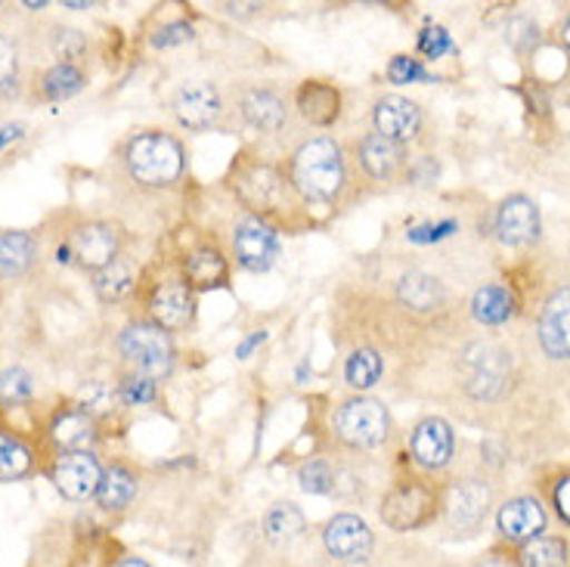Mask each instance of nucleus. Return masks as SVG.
<instances>
[{
    "mask_svg": "<svg viewBox=\"0 0 570 567\" xmlns=\"http://www.w3.org/2000/svg\"><path fill=\"white\" fill-rule=\"evenodd\" d=\"M568 567H570V565H568Z\"/></svg>",
    "mask_w": 570,
    "mask_h": 567,
    "instance_id": "obj_57",
    "label": "nucleus"
},
{
    "mask_svg": "<svg viewBox=\"0 0 570 567\" xmlns=\"http://www.w3.org/2000/svg\"><path fill=\"white\" fill-rule=\"evenodd\" d=\"M540 208L528 196H509L497 208V236L502 245L512 248H528L540 239Z\"/></svg>",
    "mask_w": 570,
    "mask_h": 567,
    "instance_id": "obj_24",
    "label": "nucleus"
},
{
    "mask_svg": "<svg viewBox=\"0 0 570 567\" xmlns=\"http://www.w3.org/2000/svg\"><path fill=\"white\" fill-rule=\"evenodd\" d=\"M505 41L512 43L518 53H528L537 47L540 41V29H537V22L528 19V16H518L509 22V29H505Z\"/></svg>",
    "mask_w": 570,
    "mask_h": 567,
    "instance_id": "obj_43",
    "label": "nucleus"
},
{
    "mask_svg": "<svg viewBox=\"0 0 570 567\" xmlns=\"http://www.w3.org/2000/svg\"><path fill=\"white\" fill-rule=\"evenodd\" d=\"M540 344L552 360H570V285L542 304Z\"/></svg>",
    "mask_w": 570,
    "mask_h": 567,
    "instance_id": "obj_28",
    "label": "nucleus"
},
{
    "mask_svg": "<svg viewBox=\"0 0 570 567\" xmlns=\"http://www.w3.org/2000/svg\"><path fill=\"white\" fill-rule=\"evenodd\" d=\"M87 71L75 62H50L43 66L35 81H31V94L38 102H66L71 97H78L87 87Z\"/></svg>",
    "mask_w": 570,
    "mask_h": 567,
    "instance_id": "obj_29",
    "label": "nucleus"
},
{
    "mask_svg": "<svg viewBox=\"0 0 570 567\" xmlns=\"http://www.w3.org/2000/svg\"><path fill=\"white\" fill-rule=\"evenodd\" d=\"M307 537V515L292 499H276L261 515V539L273 553H288L298 539Z\"/></svg>",
    "mask_w": 570,
    "mask_h": 567,
    "instance_id": "obj_25",
    "label": "nucleus"
},
{
    "mask_svg": "<svg viewBox=\"0 0 570 567\" xmlns=\"http://www.w3.org/2000/svg\"><path fill=\"white\" fill-rule=\"evenodd\" d=\"M372 130L382 134L387 140H394L397 146H415L422 140L425 130V113L422 106L413 102L410 97L400 94H385L372 102Z\"/></svg>",
    "mask_w": 570,
    "mask_h": 567,
    "instance_id": "obj_18",
    "label": "nucleus"
},
{
    "mask_svg": "<svg viewBox=\"0 0 570 567\" xmlns=\"http://www.w3.org/2000/svg\"><path fill=\"white\" fill-rule=\"evenodd\" d=\"M115 391H118V400L125 410H137V407H153L161 400V388L153 379L146 375H137V372H121L118 382H115Z\"/></svg>",
    "mask_w": 570,
    "mask_h": 567,
    "instance_id": "obj_39",
    "label": "nucleus"
},
{
    "mask_svg": "<svg viewBox=\"0 0 570 567\" xmlns=\"http://www.w3.org/2000/svg\"><path fill=\"white\" fill-rule=\"evenodd\" d=\"M561 41H564V47L570 50V13L564 16V22H561Z\"/></svg>",
    "mask_w": 570,
    "mask_h": 567,
    "instance_id": "obj_50",
    "label": "nucleus"
},
{
    "mask_svg": "<svg viewBox=\"0 0 570 567\" xmlns=\"http://www.w3.org/2000/svg\"><path fill=\"white\" fill-rule=\"evenodd\" d=\"M47 47L50 53L57 57V62H81V59L90 53V38L87 31L71 29V26H50V35H47Z\"/></svg>",
    "mask_w": 570,
    "mask_h": 567,
    "instance_id": "obj_38",
    "label": "nucleus"
},
{
    "mask_svg": "<svg viewBox=\"0 0 570 567\" xmlns=\"http://www.w3.org/2000/svg\"><path fill=\"white\" fill-rule=\"evenodd\" d=\"M0 422H3V410H0Z\"/></svg>",
    "mask_w": 570,
    "mask_h": 567,
    "instance_id": "obj_53",
    "label": "nucleus"
},
{
    "mask_svg": "<svg viewBox=\"0 0 570 567\" xmlns=\"http://www.w3.org/2000/svg\"><path fill=\"white\" fill-rule=\"evenodd\" d=\"M0 289H3V280H0Z\"/></svg>",
    "mask_w": 570,
    "mask_h": 567,
    "instance_id": "obj_54",
    "label": "nucleus"
},
{
    "mask_svg": "<svg viewBox=\"0 0 570 567\" xmlns=\"http://www.w3.org/2000/svg\"><path fill=\"white\" fill-rule=\"evenodd\" d=\"M568 549H570V539H568Z\"/></svg>",
    "mask_w": 570,
    "mask_h": 567,
    "instance_id": "obj_55",
    "label": "nucleus"
},
{
    "mask_svg": "<svg viewBox=\"0 0 570 567\" xmlns=\"http://www.w3.org/2000/svg\"><path fill=\"white\" fill-rule=\"evenodd\" d=\"M335 475L338 466L326 456H311L298 466V487L311 497H335Z\"/></svg>",
    "mask_w": 570,
    "mask_h": 567,
    "instance_id": "obj_37",
    "label": "nucleus"
},
{
    "mask_svg": "<svg viewBox=\"0 0 570 567\" xmlns=\"http://www.w3.org/2000/svg\"><path fill=\"white\" fill-rule=\"evenodd\" d=\"M224 189L233 199L239 202L245 214H252L257 221L271 224L279 233L288 229L311 227V208L298 199V193L288 184L283 162L264 156L257 146H243L233 162H229L227 174H224Z\"/></svg>",
    "mask_w": 570,
    "mask_h": 567,
    "instance_id": "obj_2",
    "label": "nucleus"
},
{
    "mask_svg": "<svg viewBox=\"0 0 570 567\" xmlns=\"http://www.w3.org/2000/svg\"><path fill=\"white\" fill-rule=\"evenodd\" d=\"M478 567H514V561L509 555H499V553H490L487 558L478 561Z\"/></svg>",
    "mask_w": 570,
    "mask_h": 567,
    "instance_id": "obj_49",
    "label": "nucleus"
},
{
    "mask_svg": "<svg viewBox=\"0 0 570 567\" xmlns=\"http://www.w3.org/2000/svg\"><path fill=\"white\" fill-rule=\"evenodd\" d=\"M142 273L140 267H134V261L128 257V252L118 257L115 264H109L100 273H94L90 276V289H94V295L100 304L106 307H115V304H125L128 299L137 295V289H140Z\"/></svg>",
    "mask_w": 570,
    "mask_h": 567,
    "instance_id": "obj_30",
    "label": "nucleus"
},
{
    "mask_svg": "<svg viewBox=\"0 0 570 567\" xmlns=\"http://www.w3.org/2000/svg\"><path fill=\"white\" fill-rule=\"evenodd\" d=\"M288 184L307 208H335L354 193V165L344 149L328 134L304 137L283 162Z\"/></svg>",
    "mask_w": 570,
    "mask_h": 567,
    "instance_id": "obj_3",
    "label": "nucleus"
},
{
    "mask_svg": "<svg viewBox=\"0 0 570 567\" xmlns=\"http://www.w3.org/2000/svg\"><path fill=\"white\" fill-rule=\"evenodd\" d=\"M22 53L19 41L0 31V100H19L22 97Z\"/></svg>",
    "mask_w": 570,
    "mask_h": 567,
    "instance_id": "obj_36",
    "label": "nucleus"
},
{
    "mask_svg": "<svg viewBox=\"0 0 570 567\" xmlns=\"http://www.w3.org/2000/svg\"><path fill=\"white\" fill-rule=\"evenodd\" d=\"M292 109L298 115L304 125L311 128L328 130L342 121L344 113V94L342 87L323 81V78H307L295 87V97H292Z\"/></svg>",
    "mask_w": 570,
    "mask_h": 567,
    "instance_id": "obj_20",
    "label": "nucleus"
},
{
    "mask_svg": "<svg viewBox=\"0 0 570 567\" xmlns=\"http://www.w3.org/2000/svg\"><path fill=\"white\" fill-rule=\"evenodd\" d=\"M443 487L428 475L403 471L394 478L382 499H379V518L394 534H413L441 521Z\"/></svg>",
    "mask_w": 570,
    "mask_h": 567,
    "instance_id": "obj_6",
    "label": "nucleus"
},
{
    "mask_svg": "<svg viewBox=\"0 0 570 567\" xmlns=\"http://www.w3.org/2000/svg\"><path fill=\"white\" fill-rule=\"evenodd\" d=\"M394 295H397L400 307L413 316H438L450 304L446 285L425 270H406L394 285Z\"/></svg>",
    "mask_w": 570,
    "mask_h": 567,
    "instance_id": "obj_23",
    "label": "nucleus"
},
{
    "mask_svg": "<svg viewBox=\"0 0 570 567\" xmlns=\"http://www.w3.org/2000/svg\"><path fill=\"white\" fill-rule=\"evenodd\" d=\"M332 434L354 453H372V450H382L391 440L394 419H391L385 400L354 394V398L342 400L332 412Z\"/></svg>",
    "mask_w": 570,
    "mask_h": 567,
    "instance_id": "obj_8",
    "label": "nucleus"
},
{
    "mask_svg": "<svg viewBox=\"0 0 570 567\" xmlns=\"http://www.w3.org/2000/svg\"><path fill=\"white\" fill-rule=\"evenodd\" d=\"M102 471L106 466L97 453H50L41 475L66 502H87L97 497Z\"/></svg>",
    "mask_w": 570,
    "mask_h": 567,
    "instance_id": "obj_14",
    "label": "nucleus"
},
{
    "mask_svg": "<svg viewBox=\"0 0 570 567\" xmlns=\"http://www.w3.org/2000/svg\"><path fill=\"white\" fill-rule=\"evenodd\" d=\"M415 50H419V53H422L425 59H431V62H434V59L453 53V50H456V43H453V38L446 35V29H441V26H428V29L419 31Z\"/></svg>",
    "mask_w": 570,
    "mask_h": 567,
    "instance_id": "obj_42",
    "label": "nucleus"
},
{
    "mask_svg": "<svg viewBox=\"0 0 570 567\" xmlns=\"http://www.w3.org/2000/svg\"><path fill=\"white\" fill-rule=\"evenodd\" d=\"M137 299L142 304V320L156 323L168 335L193 332L199 320V295L184 283V276L174 267V257L168 261V270L161 273H142Z\"/></svg>",
    "mask_w": 570,
    "mask_h": 567,
    "instance_id": "obj_5",
    "label": "nucleus"
},
{
    "mask_svg": "<svg viewBox=\"0 0 570 567\" xmlns=\"http://www.w3.org/2000/svg\"><path fill=\"white\" fill-rule=\"evenodd\" d=\"M224 10L229 16H255L257 10H264L261 3H224Z\"/></svg>",
    "mask_w": 570,
    "mask_h": 567,
    "instance_id": "obj_48",
    "label": "nucleus"
},
{
    "mask_svg": "<svg viewBox=\"0 0 570 567\" xmlns=\"http://www.w3.org/2000/svg\"><path fill=\"white\" fill-rule=\"evenodd\" d=\"M47 456L41 438H29L0 422V483H19L41 475Z\"/></svg>",
    "mask_w": 570,
    "mask_h": 567,
    "instance_id": "obj_19",
    "label": "nucleus"
},
{
    "mask_svg": "<svg viewBox=\"0 0 570 567\" xmlns=\"http://www.w3.org/2000/svg\"><path fill=\"white\" fill-rule=\"evenodd\" d=\"M109 567H153L142 555H134V553H121L118 558L109 561Z\"/></svg>",
    "mask_w": 570,
    "mask_h": 567,
    "instance_id": "obj_47",
    "label": "nucleus"
},
{
    "mask_svg": "<svg viewBox=\"0 0 570 567\" xmlns=\"http://www.w3.org/2000/svg\"><path fill=\"white\" fill-rule=\"evenodd\" d=\"M174 267L184 276V283L196 292H229L233 283V267H229L227 248L214 239L212 233H189L186 242L177 248L174 255Z\"/></svg>",
    "mask_w": 570,
    "mask_h": 567,
    "instance_id": "obj_9",
    "label": "nucleus"
},
{
    "mask_svg": "<svg viewBox=\"0 0 570 567\" xmlns=\"http://www.w3.org/2000/svg\"><path fill=\"white\" fill-rule=\"evenodd\" d=\"M75 400L85 407L97 422H100L102 428L109 426V422H115V416L125 410L121 407V400H118V391H115V384L109 382H100V379H90V382H85L81 388H78V394H75Z\"/></svg>",
    "mask_w": 570,
    "mask_h": 567,
    "instance_id": "obj_34",
    "label": "nucleus"
},
{
    "mask_svg": "<svg viewBox=\"0 0 570 567\" xmlns=\"http://www.w3.org/2000/svg\"><path fill=\"white\" fill-rule=\"evenodd\" d=\"M38 398V382L26 366L0 369V410H22Z\"/></svg>",
    "mask_w": 570,
    "mask_h": 567,
    "instance_id": "obj_35",
    "label": "nucleus"
},
{
    "mask_svg": "<svg viewBox=\"0 0 570 567\" xmlns=\"http://www.w3.org/2000/svg\"><path fill=\"white\" fill-rule=\"evenodd\" d=\"M385 375V360L375 348H354L351 354L344 356V384L356 391V394H366L375 384L382 382Z\"/></svg>",
    "mask_w": 570,
    "mask_h": 567,
    "instance_id": "obj_33",
    "label": "nucleus"
},
{
    "mask_svg": "<svg viewBox=\"0 0 570 567\" xmlns=\"http://www.w3.org/2000/svg\"><path fill=\"white\" fill-rule=\"evenodd\" d=\"M434 177H438V162L431 156H419L410 162V168L403 174V184H413V186H431L434 184Z\"/></svg>",
    "mask_w": 570,
    "mask_h": 567,
    "instance_id": "obj_45",
    "label": "nucleus"
},
{
    "mask_svg": "<svg viewBox=\"0 0 570 567\" xmlns=\"http://www.w3.org/2000/svg\"><path fill=\"white\" fill-rule=\"evenodd\" d=\"M514 567H568L570 565V549L568 539L558 537V534H542L533 537L521 546H514L512 553Z\"/></svg>",
    "mask_w": 570,
    "mask_h": 567,
    "instance_id": "obj_31",
    "label": "nucleus"
},
{
    "mask_svg": "<svg viewBox=\"0 0 570 567\" xmlns=\"http://www.w3.org/2000/svg\"><path fill=\"white\" fill-rule=\"evenodd\" d=\"M196 41V29H193V22H186V19H171V22H165V26H158L153 31V38L149 43L156 47V50H174V47H184V43Z\"/></svg>",
    "mask_w": 570,
    "mask_h": 567,
    "instance_id": "obj_41",
    "label": "nucleus"
},
{
    "mask_svg": "<svg viewBox=\"0 0 570 567\" xmlns=\"http://www.w3.org/2000/svg\"><path fill=\"white\" fill-rule=\"evenodd\" d=\"M328 567H332V565H328Z\"/></svg>",
    "mask_w": 570,
    "mask_h": 567,
    "instance_id": "obj_56",
    "label": "nucleus"
},
{
    "mask_svg": "<svg viewBox=\"0 0 570 567\" xmlns=\"http://www.w3.org/2000/svg\"><path fill=\"white\" fill-rule=\"evenodd\" d=\"M106 428L75 398L59 400L43 416L41 440L47 453H97Z\"/></svg>",
    "mask_w": 570,
    "mask_h": 567,
    "instance_id": "obj_10",
    "label": "nucleus"
},
{
    "mask_svg": "<svg viewBox=\"0 0 570 567\" xmlns=\"http://www.w3.org/2000/svg\"><path fill=\"white\" fill-rule=\"evenodd\" d=\"M174 121L189 134L220 130L227 121V100L214 81H184L171 97Z\"/></svg>",
    "mask_w": 570,
    "mask_h": 567,
    "instance_id": "obj_13",
    "label": "nucleus"
},
{
    "mask_svg": "<svg viewBox=\"0 0 570 567\" xmlns=\"http://www.w3.org/2000/svg\"><path fill=\"white\" fill-rule=\"evenodd\" d=\"M514 307H518L514 292L509 285L499 283L481 285L474 292V299H471V316L478 323H484V326H502V323H509L514 316Z\"/></svg>",
    "mask_w": 570,
    "mask_h": 567,
    "instance_id": "obj_32",
    "label": "nucleus"
},
{
    "mask_svg": "<svg viewBox=\"0 0 570 567\" xmlns=\"http://www.w3.org/2000/svg\"><path fill=\"white\" fill-rule=\"evenodd\" d=\"M267 567H295V565H292V561H285V558H279V561H271Z\"/></svg>",
    "mask_w": 570,
    "mask_h": 567,
    "instance_id": "obj_52",
    "label": "nucleus"
},
{
    "mask_svg": "<svg viewBox=\"0 0 570 567\" xmlns=\"http://www.w3.org/2000/svg\"><path fill=\"white\" fill-rule=\"evenodd\" d=\"M62 227L53 236V257L66 267H75L94 276L128 248V229L112 217H90V214H59Z\"/></svg>",
    "mask_w": 570,
    "mask_h": 567,
    "instance_id": "obj_4",
    "label": "nucleus"
},
{
    "mask_svg": "<svg viewBox=\"0 0 570 567\" xmlns=\"http://www.w3.org/2000/svg\"><path fill=\"white\" fill-rule=\"evenodd\" d=\"M279 229L257 221L252 214H245L243 221H236L233 236H229V261H236V267L245 273H267L279 261Z\"/></svg>",
    "mask_w": 570,
    "mask_h": 567,
    "instance_id": "obj_17",
    "label": "nucleus"
},
{
    "mask_svg": "<svg viewBox=\"0 0 570 567\" xmlns=\"http://www.w3.org/2000/svg\"><path fill=\"white\" fill-rule=\"evenodd\" d=\"M453 450H456V434H453V426L441 416L422 419L410 434V459L415 468H422L428 475L450 466Z\"/></svg>",
    "mask_w": 570,
    "mask_h": 567,
    "instance_id": "obj_21",
    "label": "nucleus"
},
{
    "mask_svg": "<svg viewBox=\"0 0 570 567\" xmlns=\"http://www.w3.org/2000/svg\"><path fill=\"white\" fill-rule=\"evenodd\" d=\"M112 184L128 202H165L189 184L184 140L161 128L128 134L112 153Z\"/></svg>",
    "mask_w": 570,
    "mask_h": 567,
    "instance_id": "obj_1",
    "label": "nucleus"
},
{
    "mask_svg": "<svg viewBox=\"0 0 570 567\" xmlns=\"http://www.w3.org/2000/svg\"><path fill=\"white\" fill-rule=\"evenodd\" d=\"M137 493H140V471H137V466H130L128 459H112L102 471L100 490H97L94 502L106 515H121V511L134 506Z\"/></svg>",
    "mask_w": 570,
    "mask_h": 567,
    "instance_id": "obj_27",
    "label": "nucleus"
},
{
    "mask_svg": "<svg viewBox=\"0 0 570 567\" xmlns=\"http://www.w3.org/2000/svg\"><path fill=\"white\" fill-rule=\"evenodd\" d=\"M387 81L391 85H415V81H438L431 71L425 69V59H415L410 53H397V57L387 62Z\"/></svg>",
    "mask_w": 570,
    "mask_h": 567,
    "instance_id": "obj_40",
    "label": "nucleus"
},
{
    "mask_svg": "<svg viewBox=\"0 0 570 567\" xmlns=\"http://www.w3.org/2000/svg\"><path fill=\"white\" fill-rule=\"evenodd\" d=\"M94 3H62V10H75V13H81V10H90Z\"/></svg>",
    "mask_w": 570,
    "mask_h": 567,
    "instance_id": "obj_51",
    "label": "nucleus"
},
{
    "mask_svg": "<svg viewBox=\"0 0 570 567\" xmlns=\"http://www.w3.org/2000/svg\"><path fill=\"white\" fill-rule=\"evenodd\" d=\"M549 527L546 509L537 497L505 499L497 511V534L505 546H521L533 537H542Z\"/></svg>",
    "mask_w": 570,
    "mask_h": 567,
    "instance_id": "obj_22",
    "label": "nucleus"
},
{
    "mask_svg": "<svg viewBox=\"0 0 570 567\" xmlns=\"http://www.w3.org/2000/svg\"><path fill=\"white\" fill-rule=\"evenodd\" d=\"M236 113L243 118L245 128H252L267 140L283 137L292 128V102L285 100V94L273 85H245L236 94Z\"/></svg>",
    "mask_w": 570,
    "mask_h": 567,
    "instance_id": "obj_15",
    "label": "nucleus"
},
{
    "mask_svg": "<svg viewBox=\"0 0 570 567\" xmlns=\"http://www.w3.org/2000/svg\"><path fill=\"white\" fill-rule=\"evenodd\" d=\"M41 261V236L31 229H0V280L19 283Z\"/></svg>",
    "mask_w": 570,
    "mask_h": 567,
    "instance_id": "obj_26",
    "label": "nucleus"
},
{
    "mask_svg": "<svg viewBox=\"0 0 570 567\" xmlns=\"http://www.w3.org/2000/svg\"><path fill=\"white\" fill-rule=\"evenodd\" d=\"M546 497L552 511L570 527V471H558L556 478L546 483Z\"/></svg>",
    "mask_w": 570,
    "mask_h": 567,
    "instance_id": "obj_44",
    "label": "nucleus"
},
{
    "mask_svg": "<svg viewBox=\"0 0 570 567\" xmlns=\"http://www.w3.org/2000/svg\"><path fill=\"white\" fill-rule=\"evenodd\" d=\"M410 162L413 158H410L406 146H397L375 130H366L363 137L351 143V165L370 184H397V180H403Z\"/></svg>",
    "mask_w": 570,
    "mask_h": 567,
    "instance_id": "obj_16",
    "label": "nucleus"
},
{
    "mask_svg": "<svg viewBox=\"0 0 570 567\" xmlns=\"http://www.w3.org/2000/svg\"><path fill=\"white\" fill-rule=\"evenodd\" d=\"M490 506H493L490 483L481 478H462V481L443 487L441 521L453 539L474 537L484 527Z\"/></svg>",
    "mask_w": 570,
    "mask_h": 567,
    "instance_id": "obj_12",
    "label": "nucleus"
},
{
    "mask_svg": "<svg viewBox=\"0 0 570 567\" xmlns=\"http://www.w3.org/2000/svg\"><path fill=\"white\" fill-rule=\"evenodd\" d=\"M456 229L453 221H446V224H438V227H422V229H410V239L413 242H434L443 239V236H450Z\"/></svg>",
    "mask_w": 570,
    "mask_h": 567,
    "instance_id": "obj_46",
    "label": "nucleus"
},
{
    "mask_svg": "<svg viewBox=\"0 0 570 567\" xmlns=\"http://www.w3.org/2000/svg\"><path fill=\"white\" fill-rule=\"evenodd\" d=\"M115 354L125 363L128 372L146 375L153 382H165L171 379L174 366H177V348H174V335L165 329H158L149 320H128L115 335Z\"/></svg>",
    "mask_w": 570,
    "mask_h": 567,
    "instance_id": "obj_7",
    "label": "nucleus"
},
{
    "mask_svg": "<svg viewBox=\"0 0 570 567\" xmlns=\"http://www.w3.org/2000/svg\"><path fill=\"white\" fill-rule=\"evenodd\" d=\"M320 546L332 567H363L375 555V530L356 511H335L320 527Z\"/></svg>",
    "mask_w": 570,
    "mask_h": 567,
    "instance_id": "obj_11",
    "label": "nucleus"
}]
</instances>
